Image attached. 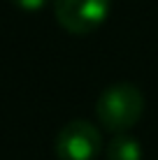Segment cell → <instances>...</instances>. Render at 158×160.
Instances as JSON below:
<instances>
[{
	"instance_id": "2",
	"label": "cell",
	"mask_w": 158,
	"mask_h": 160,
	"mask_svg": "<svg viewBox=\"0 0 158 160\" xmlns=\"http://www.w3.org/2000/svg\"><path fill=\"white\" fill-rule=\"evenodd\" d=\"M112 0H54V16L70 35H91L107 21Z\"/></svg>"
},
{
	"instance_id": "1",
	"label": "cell",
	"mask_w": 158,
	"mask_h": 160,
	"mask_svg": "<svg viewBox=\"0 0 158 160\" xmlns=\"http://www.w3.org/2000/svg\"><path fill=\"white\" fill-rule=\"evenodd\" d=\"M142 114H144V95L130 81H119V84L107 86L95 102V116L100 121V125L114 135L135 128Z\"/></svg>"
},
{
	"instance_id": "3",
	"label": "cell",
	"mask_w": 158,
	"mask_h": 160,
	"mask_svg": "<svg viewBox=\"0 0 158 160\" xmlns=\"http://www.w3.org/2000/svg\"><path fill=\"white\" fill-rule=\"evenodd\" d=\"M102 151V135L91 121L74 118L56 135L54 153L58 160H95Z\"/></svg>"
},
{
	"instance_id": "4",
	"label": "cell",
	"mask_w": 158,
	"mask_h": 160,
	"mask_svg": "<svg viewBox=\"0 0 158 160\" xmlns=\"http://www.w3.org/2000/svg\"><path fill=\"white\" fill-rule=\"evenodd\" d=\"M144 151L140 139H135L128 132H119L114 135V139L105 148V158L107 160H142Z\"/></svg>"
},
{
	"instance_id": "5",
	"label": "cell",
	"mask_w": 158,
	"mask_h": 160,
	"mask_svg": "<svg viewBox=\"0 0 158 160\" xmlns=\"http://www.w3.org/2000/svg\"><path fill=\"white\" fill-rule=\"evenodd\" d=\"M12 5L23 12H40L49 5V0H12Z\"/></svg>"
}]
</instances>
